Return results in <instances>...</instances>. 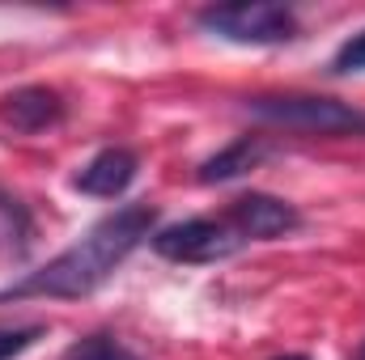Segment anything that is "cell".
<instances>
[{"instance_id": "1", "label": "cell", "mask_w": 365, "mask_h": 360, "mask_svg": "<svg viewBox=\"0 0 365 360\" xmlns=\"http://www.w3.org/2000/svg\"><path fill=\"white\" fill-rule=\"evenodd\" d=\"M153 225H158L153 203L115 208L110 216H102L98 225L86 229V238H77L68 250H60L47 268L30 271L17 284L0 288V305L4 301H26V297H68V301L90 297L145 238H153Z\"/></svg>"}, {"instance_id": "2", "label": "cell", "mask_w": 365, "mask_h": 360, "mask_svg": "<svg viewBox=\"0 0 365 360\" xmlns=\"http://www.w3.org/2000/svg\"><path fill=\"white\" fill-rule=\"evenodd\" d=\"M251 115L268 119L276 127H289V132H306V136H365V110L336 102V97H310V93L255 97Z\"/></svg>"}, {"instance_id": "3", "label": "cell", "mask_w": 365, "mask_h": 360, "mask_svg": "<svg viewBox=\"0 0 365 360\" xmlns=\"http://www.w3.org/2000/svg\"><path fill=\"white\" fill-rule=\"evenodd\" d=\"M195 21L225 38V43H247V47H276L297 38V17L284 4H264V0H242V4H208L195 13Z\"/></svg>"}, {"instance_id": "4", "label": "cell", "mask_w": 365, "mask_h": 360, "mask_svg": "<svg viewBox=\"0 0 365 360\" xmlns=\"http://www.w3.org/2000/svg\"><path fill=\"white\" fill-rule=\"evenodd\" d=\"M149 242L170 263H217V259H230L242 246L234 225L230 221H212V216H191V221H179V225L153 229Z\"/></svg>"}, {"instance_id": "5", "label": "cell", "mask_w": 365, "mask_h": 360, "mask_svg": "<svg viewBox=\"0 0 365 360\" xmlns=\"http://www.w3.org/2000/svg\"><path fill=\"white\" fill-rule=\"evenodd\" d=\"M225 221L234 225V233L242 242H272V238H284L302 225V212L268 191H251V195H238L230 203Z\"/></svg>"}, {"instance_id": "6", "label": "cell", "mask_w": 365, "mask_h": 360, "mask_svg": "<svg viewBox=\"0 0 365 360\" xmlns=\"http://www.w3.org/2000/svg\"><path fill=\"white\" fill-rule=\"evenodd\" d=\"M60 119H64V97L51 85H21L0 97V123L21 136H38L47 127H56Z\"/></svg>"}, {"instance_id": "7", "label": "cell", "mask_w": 365, "mask_h": 360, "mask_svg": "<svg viewBox=\"0 0 365 360\" xmlns=\"http://www.w3.org/2000/svg\"><path fill=\"white\" fill-rule=\"evenodd\" d=\"M136 170H140V162H136L132 149H102V153H93L90 162L81 166V174L73 179V186L86 191V195H98V199H115V195H123L132 186Z\"/></svg>"}, {"instance_id": "8", "label": "cell", "mask_w": 365, "mask_h": 360, "mask_svg": "<svg viewBox=\"0 0 365 360\" xmlns=\"http://www.w3.org/2000/svg\"><path fill=\"white\" fill-rule=\"evenodd\" d=\"M268 157V144L259 136H242L234 144H225L221 153H212L204 166H200V182H230V179H242L247 170H255L259 162Z\"/></svg>"}, {"instance_id": "9", "label": "cell", "mask_w": 365, "mask_h": 360, "mask_svg": "<svg viewBox=\"0 0 365 360\" xmlns=\"http://www.w3.org/2000/svg\"><path fill=\"white\" fill-rule=\"evenodd\" d=\"M30 238H34L30 212L21 208V199H13L9 191H0V246L13 250V255H26Z\"/></svg>"}, {"instance_id": "10", "label": "cell", "mask_w": 365, "mask_h": 360, "mask_svg": "<svg viewBox=\"0 0 365 360\" xmlns=\"http://www.w3.org/2000/svg\"><path fill=\"white\" fill-rule=\"evenodd\" d=\"M64 360H140L132 356L119 339H110V335H90V339H77L68 352H64Z\"/></svg>"}, {"instance_id": "11", "label": "cell", "mask_w": 365, "mask_h": 360, "mask_svg": "<svg viewBox=\"0 0 365 360\" xmlns=\"http://www.w3.org/2000/svg\"><path fill=\"white\" fill-rule=\"evenodd\" d=\"M43 335H47L43 322H30V327H4V331H0V360H17L26 348H34Z\"/></svg>"}, {"instance_id": "12", "label": "cell", "mask_w": 365, "mask_h": 360, "mask_svg": "<svg viewBox=\"0 0 365 360\" xmlns=\"http://www.w3.org/2000/svg\"><path fill=\"white\" fill-rule=\"evenodd\" d=\"M331 73L336 77H349V73H365V30L361 34H353L340 51H336V60H331Z\"/></svg>"}, {"instance_id": "13", "label": "cell", "mask_w": 365, "mask_h": 360, "mask_svg": "<svg viewBox=\"0 0 365 360\" xmlns=\"http://www.w3.org/2000/svg\"><path fill=\"white\" fill-rule=\"evenodd\" d=\"M276 360H310V356H297V352H289V356H276Z\"/></svg>"}, {"instance_id": "14", "label": "cell", "mask_w": 365, "mask_h": 360, "mask_svg": "<svg viewBox=\"0 0 365 360\" xmlns=\"http://www.w3.org/2000/svg\"><path fill=\"white\" fill-rule=\"evenodd\" d=\"M357 360H365V344H361V348H357Z\"/></svg>"}]
</instances>
